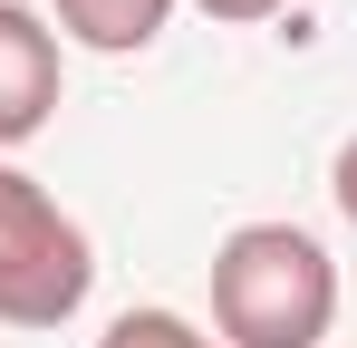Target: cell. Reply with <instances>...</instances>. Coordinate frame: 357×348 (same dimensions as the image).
<instances>
[{"label":"cell","mask_w":357,"mask_h":348,"mask_svg":"<svg viewBox=\"0 0 357 348\" xmlns=\"http://www.w3.org/2000/svg\"><path fill=\"white\" fill-rule=\"evenodd\" d=\"M213 329L222 348H319L338 329V261L299 223H241L213 252Z\"/></svg>","instance_id":"6da1fadb"},{"label":"cell","mask_w":357,"mask_h":348,"mask_svg":"<svg viewBox=\"0 0 357 348\" xmlns=\"http://www.w3.org/2000/svg\"><path fill=\"white\" fill-rule=\"evenodd\" d=\"M97 290V252L20 165H0V329H59Z\"/></svg>","instance_id":"7a4b0ae2"},{"label":"cell","mask_w":357,"mask_h":348,"mask_svg":"<svg viewBox=\"0 0 357 348\" xmlns=\"http://www.w3.org/2000/svg\"><path fill=\"white\" fill-rule=\"evenodd\" d=\"M49 116H59V29L0 0V145H29Z\"/></svg>","instance_id":"3957f363"},{"label":"cell","mask_w":357,"mask_h":348,"mask_svg":"<svg viewBox=\"0 0 357 348\" xmlns=\"http://www.w3.org/2000/svg\"><path fill=\"white\" fill-rule=\"evenodd\" d=\"M165 20H174V0H59V29H68V39H87V49H107V58L155 49Z\"/></svg>","instance_id":"277c9868"},{"label":"cell","mask_w":357,"mask_h":348,"mask_svg":"<svg viewBox=\"0 0 357 348\" xmlns=\"http://www.w3.org/2000/svg\"><path fill=\"white\" fill-rule=\"evenodd\" d=\"M97 348H222V339H203L183 310H116Z\"/></svg>","instance_id":"5b68a950"},{"label":"cell","mask_w":357,"mask_h":348,"mask_svg":"<svg viewBox=\"0 0 357 348\" xmlns=\"http://www.w3.org/2000/svg\"><path fill=\"white\" fill-rule=\"evenodd\" d=\"M290 0H203V20H222V29H251V20H280Z\"/></svg>","instance_id":"8992f818"},{"label":"cell","mask_w":357,"mask_h":348,"mask_svg":"<svg viewBox=\"0 0 357 348\" xmlns=\"http://www.w3.org/2000/svg\"><path fill=\"white\" fill-rule=\"evenodd\" d=\"M328 194H338V213L357 223V136L338 145V165H328Z\"/></svg>","instance_id":"52a82bcc"}]
</instances>
